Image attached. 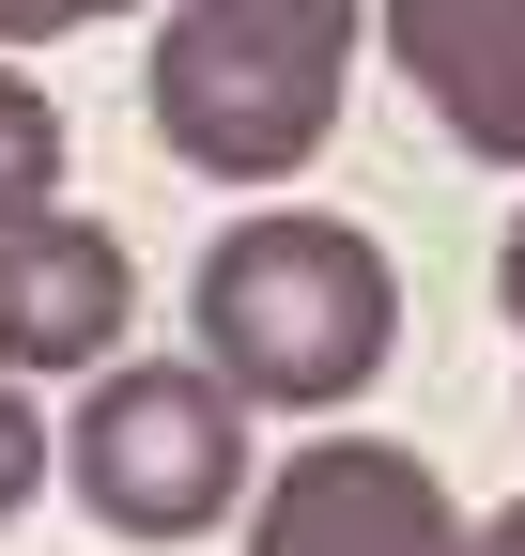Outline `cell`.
<instances>
[{
  "mask_svg": "<svg viewBox=\"0 0 525 556\" xmlns=\"http://www.w3.org/2000/svg\"><path fill=\"white\" fill-rule=\"evenodd\" d=\"M202 371L247 402V417H341L386 356H402V278L356 217L324 201H262L202 248Z\"/></svg>",
  "mask_w": 525,
  "mask_h": 556,
  "instance_id": "1",
  "label": "cell"
},
{
  "mask_svg": "<svg viewBox=\"0 0 525 556\" xmlns=\"http://www.w3.org/2000/svg\"><path fill=\"white\" fill-rule=\"evenodd\" d=\"M62 479L108 541H202L247 510V402L202 356H108L62 433Z\"/></svg>",
  "mask_w": 525,
  "mask_h": 556,
  "instance_id": "2",
  "label": "cell"
},
{
  "mask_svg": "<svg viewBox=\"0 0 525 556\" xmlns=\"http://www.w3.org/2000/svg\"><path fill=\"white\" fill-rule=\"evenodd\" d=\"M140 109H155V139H170L202 186H294L324 139H341V78H324V62L232 47V31H202V16H155Z\"/></svg>",
  "mask_w": 525,
  "mask_h": 556,
  "instance_id": "3",
  "label": "cell"
},
{
  "mask_svg": "<svg viewBox=\"0 0 525 556\" xmlns=\"http://www.w3.org/2000/svg\"><path fill=\"white\" fill-rule=\"evenodd\" d=\"M247 556H479L448 479L386 433H309L279 479H247Z\"/></svg>",
  "mask_w": 525,
  "mask_h": 556,
  "instance_id": "4",
  "label": "cell"
},
{
  "mask_svg": "<svg viewBox=\"0 0 525 556\" xmlns=\"http://www.w3.org/2000/svg\"><path fill=\"white\" fill-rule=\"evenodd\" d=\"M124 325H140V248L78 201H47V217L0 232V371H108Z\"/></svg>",
  "mask_w": 525,
  "mask_h": 556,
  "instance_id": "5",
  "label": "cell"
},
{
  "mask_svg": "<svg viewBox=\"0 0 525 556\" xmlns=\"http://www.w3.org/2000/svg\"><path fill=\"white\" fill-rule=\"evenodd\" d=\"M402 93L464 139L479 170H525V0H371Z\"/></svg>",
  "mask_w": 525,
  "mask_h": 556,
  "instance_id": "6",
  "label": "cell"
},
{
  "mask_svg": "<svg viewBox=\"0 0 525 556\" xmlns=\"http://www.w3.org/2000/svg\"><path fill=\"white\" fill-rule=\"evenodd\" d=\"M170 16H202V31H232V47H279V62H324V78H356L371 0H170Z\"/></svg>",
  "mask_w": 525,
  "mask_h": 556,
  "instance_id": "7",
  "label": "cell"
},
{
  "mask_svg": "<svg viewBox=\"0 0 525 556\" xmlns=\"http://www.w3.org/2000/svg\"><path fill=\"white\" fill-rule=\"evenodd\" d=\"M47 201H62V109L16 78V62H0V232L47 217Z\"/></svg>",
  "mask_w": 525,
  "mask_h": 556,
  "instance_id": "8",
  "label": "cell"
},
{
  "mask_svg": "<svg viewBox=\"0 0 525 556\" xmlns=\"http://www.w3.org/2000/svg\"><path fill=\"white\" fill-rule=\"evenodd\" d=\"M31 479H47V417H31V387L0 371V526L31 510Z\"/></svg>",
  "mask_w": 525,
  "mask_h": 556,
  "instance_id": "9",
  "label": "cell"
},
{
  "mask_svg": "<svg viewBox=\"0 0 525 556\" xmlns=\"http://www.w3.org/2000/svg\"><path fill=\"white\" fill-rule=\"evenodd\" d=\"M140 0H0V47H62V31H108Z\"/></svg>",
  "mask_w": 525,
  "mask_h": 556,
  "instance_id": "10",
  "label": "cell"
},
{
  "mask_svg": "<svg viewBox=\"0 0 525 556\" xmlns=\"http://www.w3.org/2000/svg\"><path fill=\"white\" fill-rule=\"evenodd\" d=\"M495 294H510V325H525V217H510V248H495Z\"/></svg>",
  "mask_w": 525,
  "mask_h": 556,
  "instance_id": "11",
  "label": "cell"
},
{
  "mask_svg": "<svg viewBox=\"0 0 525 556\" xmlns=\"http://www.w3.org/2000/svg\"><path fill=\"white\" fill-rule=\"evenodd\" d=\"M479 556H525V510H495V526H479Z\"/></svg>",
  "mask_w": 525,
  "mask_h": 556,
  "instance_id": "12",
  "label": "cell"
}]
</instances>
